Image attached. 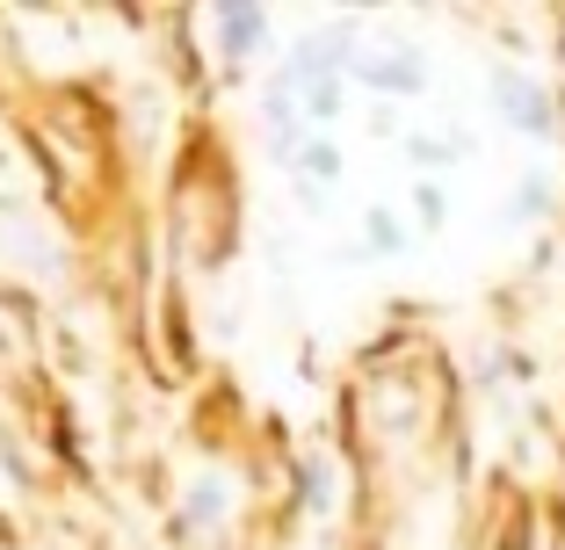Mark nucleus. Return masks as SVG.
Returning <instances> with one entry per match:
<instances>
[{
    "label": "nucleus",
    "mask_w": 565,
    "mask_h": 550,
    "mask_svg": "<svg viewBox=\"0 0 565 550\" xmlns=\"http://www.w3.org/2000/svg\"><path fill=\"white\" fill-rule=\"evenodd\" d=\"M363 80H377L384 95H414V87H420V58H414V51H370Z\"/></svg>",
    "instance_id": "obj_1"
},
{
    "label": "nucleus",
    "mask_w": 565,
    "mask_h": 550,
    "mask_svg": "<svg viewBox=\"0 0 565 550\" xmlns=\"http://www.w3.org/2000/svg\"><path fill=\"white\" fill-rule=\"evenodd\" d=\"M500 109L530 131H544V95H530V80H500Z\"/></svg>",
    "instance_id": "obj_2"
},
{
    "label": "nucleus",
    "mask_w": 565,
    "mask_h": 550,
    "mask_svg": "<svg viewBox=\"0 0 565 550\" xmlns=\"http://www.w3.org/2000/svg\"><path fill=\"white\" fill-rule=\"evenodd\" d=\"M225 51H254L262 44V8H225Z\"/></svg>",
    "instance_id": "obj_3"
},
{
    "label": "nucleus",
    "mask_w": 565,
    "mask_h": 550,
    "mask_svg": "<svg viewBox=\"0 0 565 550\" xmlns=\"http://www.w3.org/2000/svg\"><path fill=\"white\" fill-rule=\"evenodd\" d=\"M225 521V478H196V500H189V529H211Z\"/></svg>",
    "instance_id": "obj_4"
},
{
    "label": "nucleus",
    "mask_w": 565,
    "mask_h": 550,
    "mask_svg": "<svg viewBox=\"0 0 565 550\" xmlns=\"http://www.w3.org/2000/svg\"><path fill=\"white\" fill-rule=\"evenodd\" d=\"M305 168H312L319 182H333V174H341V152H333L327 138H312V145H305Z\"/></svg>",
    "instance_id": "obj_5"
},
{
    "label": "nucleus",
    "mask_w": 565,
    "mask_h": 550,
    "mask_svg": "<svg viewBox=\"0 0 565 550\" xmlns=\"http://www.w3.org/2000/svg\"><path fill=\"white\" fill-rule=\"evenodd\" d=\"M305 101H312V117H333V109H341V87H333V80H312V95H305Z\"/></svg>",
    "instance_id": "obj_6"
}]
</instances>
